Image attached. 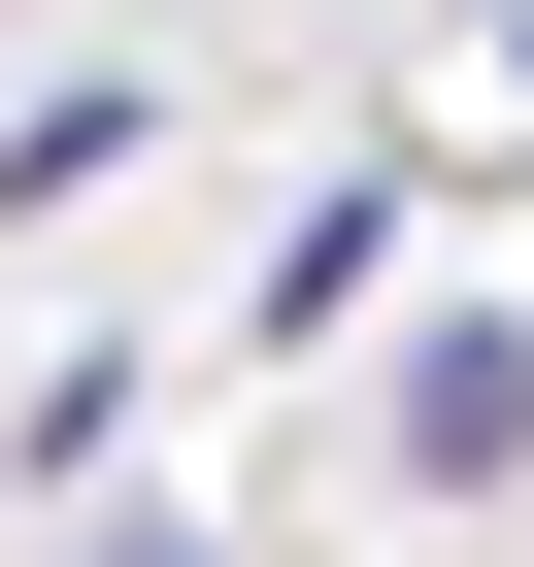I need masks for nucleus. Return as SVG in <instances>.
<instances>
[{"label": "nucleus", "mask_w": 534, "mask_h": 567, "mask_svg": "<svg viewBox=\"0 0 534 567\" xmlns=\"http://www.w3.org/2000/svg\"><path fill=\"white\" fill-rule=\"evenodd\" d=\"M368 434H401V467H434V501H501V467H534V334H501V301H434V334H401V401H368Z\"/></svg>", "instance_id": "nucleus-1"}]
</instances>
